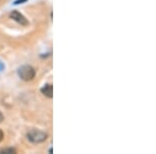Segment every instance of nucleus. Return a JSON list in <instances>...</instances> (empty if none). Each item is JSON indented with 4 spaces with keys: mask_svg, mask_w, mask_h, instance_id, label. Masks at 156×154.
Masks as SVG:
<instances>
[{
    "mask_svg": "<svg viewBox=\"0 0 156 154\" xmlns=\"http://www.w3.org/2000/svg\"><path fill=\"white\" fill-rule=\"evenodd\" d=\"M9 16H11V18L12 20H15L17 23L21 24V25H27V24H28V21H27V19L25 18L23 15H22L21 13H19L18 11H12Z\"/></svg>",
    "mask_w": 156,
    "mask_h": 154,
    "instance_id": "nucleus-3",
    "label": "nucleus"
},
{
    "mask_svg": "<svg viewBox=\"0 0 156 154\" xmlns=\"http://www.w3.org/2000/svg\"><path fill=\"white\" fill-rule=\"evenodd\" d=\"M41 92L46 97L51 98L53 96V87H52V84H45L41 89Z\"/></svg>",
    "mask_w": 156,
    "mask_h": 154,
    "instance_id": "nucleus-4",
    "label": "nucleus"
},
{
    "mask_svg": "<svg viewBox=\"0 0 156 154\" xmlns=\"http://www.w3.org/2000/svg\"><path fill=\"white\" fill-rule=\"evenodd\" d=\"M18 75L24 81H30L36 76V70L29 65H24L18 69Z\"/></svg>",
    "mask_w": 156,
    "mask_h": 154,
    "instance_id": "nucleus-1",
    "label": "nucleus"
},
{
    "mask_svg": "<svg viewBox=\"0 0 156 154\" xmlns=\"http://www.w3.org/2000/svg\"><path fill=\"white\" fill-rule=\"evenodd\" d=\"M27 138H28L29 142L34 144H40L43 143L48 138V134L45 132H43L41 130L32 129L27 133Z\"/></svg>",
    "mask_w": 156,
    "mask_h": 154,
    "instance_id": "nucleus-2",
    "label": "nucleus"
},
{
    "mask_svg": "<svg viewBox=\"0 0 156 154\" xmlns=\"http://www.w3.org/2000/svg\"><path fill=\"white\" fill-rule=\"evenodd\" d=\"M16 149L12 148H9V149H3V150L0 151V153H16Z\"/></svg>",
    "mask_w": 156,
    "mask_h": 154,
    "instance_id": "nucleus-5",
    "label": "nucleus"
},
{
    "mask_svg": "<svg viewBox=\"0 0 156 154\" xmlns=\"http://www.w3.org/2000/svg\"><path fill=\"white\" fill-rule=\"evenodd\" d=\"M27 0H18V1L15 2V4H19V3H22V2H26Z\"/></svg>",
    "mask_w": 156,
    "mask_h": 154,
    "instance_id": "nucleus-7",
    "label": "nucleus"
},
{
    "mask_svg": "<svg viewBox=\"0 0 156 154\" xmlns=\"http://www.w3.org/2000/svg\"><path fill=\"white\" fill-rule=\"evenodd\" d=\"M3 138H4V133L2 132L1 129H0V142H1V141L3 140Z\"/></svg>",
    "mask_w": 156,
    "mask_h": 154,
    "instance_id": "nucleus-6",
    "label": "nucleus"
},
{
    "mask_svg": "<svg viewBox=\"0 0 156 154\" xmlns=\"http://www.w3.org/2000/svg\"><path fill=\"white\" fill-rule=\"evenodd\" d=\"M3 119H4L3 115H2V113H1V112H0V123H1L2 121H3Z\"/></svg>",
    "mask_w": 156,
    "mask_h": 154,
    "instance_id": "nucleus-8",
    "label": "nucleus"
}]
</instances>
